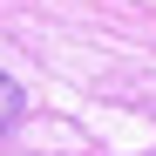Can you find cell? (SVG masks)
I'll return each mask as SVG.
<instances>
[{"mask_svg":"<svg viewBox=\"0 0 156 156\" xmlns=\"http://www.w3.org/2000/svg\"><path fill=\"white\" fill-rule=\"evenodd\" d=\"M20 102H27V95H20V82H14V75H0V129L20 115Z\"/></svg>","mask_w":156,"mask_h":156,"instance_id":"cell-1","label":"cell"}]
</instances>
